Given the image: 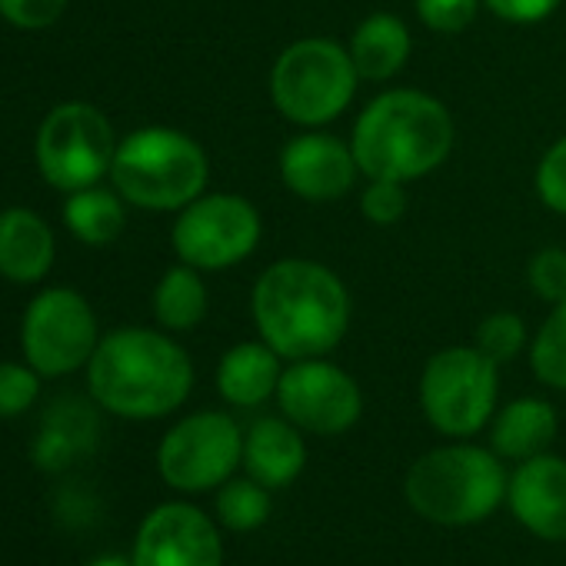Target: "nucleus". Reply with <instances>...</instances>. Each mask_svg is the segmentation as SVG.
I'll return each mask as SVG.
<instances>
[{"mask_svg":"<svg viewBox=\"0 0 566 566\" xmlns=\"http://www.w3.org/2000/svg\"><path fill=\"white\" fill-rule=\"evenodd\" d=\"M263 240V217L253 200L230 190H203L174 213L170 247L180 263L203 273H223L256 253Z\"/></svg>","mask_w":566,"mask_h":566,"instance_id":"nucleus-9","label":"nucleus"},{"mask_svg":"<svg viewBox=\"0 0 566 566\" xmlns=\"http://www.w3.org/2000/svg\"><path fill=\"white\" fill-rule=\"evenodd\" d=\"M360 84L347 44L334 38H297L273 57L266 94L287 124L321 130L350 111Z\"/></svg>","mask_w":566,"mask_h":566,"instance_id":"nucleus-6","label":"nucleus"},{"mask_svg":"<svg viewBox=\"0 0 566 566\" xmlns=\"http://www.w3.org/2000/svg\"><path fill=\"white\" fill-rule=\"evenodd\" d=\"M526 364L543 387L566 394V301L549 307V314L530 337Z\"/></svg>","mask_w":566,"mask_h":566,"instance_id":"nucleus-25","label":"nucleus"},{"mask_svg":"<svg viewBox=\"0 0 566 566\" xmlns=\"http://www.w3.org/2000/svg\"><path fill=\"white\" fill-rule=\"evenodd\" d=\"M307 467L304 430L294 427L283 413L256 417L243 430V473L263 483L266 490L291 486Z\"/></svg>","mask_w":566,"mask_h":566,"instance_id":"nucleus-17","label":"nucleus"},{"mask_svg":"<svg viewBox=\"0 0 566 566\" xmlns=\"http://www.w3.org/2000/svg\"><path fill=\"white\" fill-rule=\"evenodd\" d=\"M276 410L314 437H340L364 417V390L331 357L291 360L276 387Z\"/></svg>","mask_w":566,"mask_h":566,"instance_id":"nucleus-12","label":"nucleus"},{"mask_svg":"<svg viewBox=\"0 0 566 566\" xmlns=\"http://www.w3.org/2000/svg\"><path fill=\"white\" fill-rule=\"evenodd\" d=\"M417 21L437 38H457L470 31L483 11V0H413Z\"/></svg>","mask_w":566,"mask_h":566,"instance_id":"nucleus-29","label":"nucleus"},{"mask_svg":"<svg viewBox=\"0 0 566 566\" xmlns=\"http://www.w3.org/2000/svg\"><path fill=\"white\" fill-rule=\"evenodd\" d=\"M44 377L28 360H0V420H14L34 410Z\"/></svg>","mask_w":566,"mask_h":566,"instance_id":"nucleus-27","label":"nucleus"},{"mask_svg":"<svg viewBox=\"0 0 566 566\" xmlns=\"http://www.w3.org/2000/svg\"><path fill=\"white\" fill-rule=\"evenodd\" d=\"M256 337L283 360L331 357L350 334L354 297L344 276L314 256H280L250 287Z\"/></svg>","mask_w":566,"mask_h":566,"instance_id":"nucleus-1","label":"nucleus"},{"mask_svg":"<svg viewBox=\"0 0 566 566\" xmlns=\"http://www.w3.org/2000/svg\"><path fill=\"white\" fill-rule=\"evenodd\" d=\"M134 566H223L220 523L187 500L154 506L130 546Z\"/></svg>","mask_w":566,"mask_h":566,"instance_id":"nucleus-13","label":"nucleus"},{"mask_svg":"<svg viewBox=\"0 0 566 566\" xmlns=\"http://www.w3.org/2000/svg\"><path fill=\"white\" fill-rule=\"evenodd\" d=\"M97 433L101 427L91 407H84L81 400H57L41 420V430L31 447V460L38 470L57 473L71 467L74 460H81L84 453H91L97 443Z\"/></svg>","mask_w":566,"mask_h":566,"instance_id":"nucleus-21","label":"nucleus"},{"mask_svg":"<svg viewBox=\"0 0 566 566\" xmlns=\"http://www.w3.org/2000/svg\"><path fill=\"white\" fill-rule=\"evenodd\" d=\"M526 287L546 307L566 301V247L549 243L526 260Z\"/></svg>","mask_w":566,"mask_h":566,"instance_id":"nucleus-28","label":"nucleus"},{"mask_svg":"<svg viewBox=\"0 0 566 566\" xmlns=\"http://www.w3.org/2000/svg\"><path fill=\"white\" fill-rule=\"evenodd\" d=\"M559 4L563 0H483V11L503 24L530 28V24L549 21L559 11Z\"/></svg>","mask_w":566,"mask_h":566,"instance_id":"nucleus-33","label":"nucleus"},{"mask_svg":"<svg viewBox=\"0 0 566 566\" xmlns=\"http://www.w3.org/2000/svg\"><path fill=\"white\" fill-rule=\"evenodd\" d=\"M423 420L447 440H473L500 407V364L473 344L430 354L417 380Z\"/></svg>","mask_w":566,"mask_h":566,"instance_id":"nucleus-7","label":"nucleus"},{"mask_svg":"<svg viewBox=\"0 0 566 566\" xmlns=\"http://www.w3.org/2000/svg\"><path fill=\"white\" fill-rule=\"evenodd\" d=\"M457 147L450 107L420 87H387L364 104L350 130V150L364 180L417 184L437 174Z\"/></svg>","mask_w":566,"mask_h":566,"instance_id":"nucleus-3","label":"nucleus"},{"mask_svg":"<svg viewBox=\"0 0 566 566\" xmlns=\"http://www.w3.org/2000/svg\"><path fill=\"white\" fill-rule=\"evenodd\" d=\"M283 367H287V360H283L270 344H263L260 337L240 340L223 350L213 384H217V394L223 403H230L237 410H256L276 397Z\"/></svg>","mask_w":566,"mask_h":566,"instance_id":"nucleus-18","label":"nucleus"},{"mask_svg":"<svg viewBox=\"0 0 566 566\" xmlns=\"http://www.w3.org/2000/svg\"><path fill=\"white\" fill-rule=\"evenodd\" d=\"M57 237L34 207L0 210V276L18 287H38L54 270Z\"/></svg>","mask_w":566,"mask_h":566,"instance_id":"nucleus-16","label":"nucleus"},{"mask_svg":"<svg viewBox=\"0 0 566 566\" xmlns=\"http://www.w3.org/2000/svg\"><path fill=\"white\" fill-rule=\"evenodd\" d=\"M117 144L120 137L97 104L61 101L34 134V164L48 187L74 193L111 177Z\"/></svg>","mask_w":566,"mask_h":566,"instance_id":"nucleus-8","label":"nucleus"},{"mask_svg":"<svg viewBox=\"0 0 566 566\" xmlns=\"http://www.w3.org/2000/svg\"><path fill=\"white\" fill-rule=\"evenodd\" d=\"M506 460L490 447L453 440L417 457L403 476V496L417 516L437 526H473L506 503Z\"/></svg>","mask_w":566,"mask_h":566,"instance_id":"nucleus-4","label":"nucleus"},{"mask_svg":"<svg viewBox=\"0 0 566 566\" xmlns=\"http://www.w3.org/2000/svg\"><path fill=\"white\" fill-rule=\"evenodd\" d=\"M360 217L374 227H394L407 217L410 197H407V184L397 180H364L360 187Z\"/></svg>","mask_w":566,"mask_h":566,"instance_id":"nucleus-31","label":"nucleus"},{"mask_svg":"<svg viewBox=\"0 0 566 566\" xmlns=\"http://www.w3.org/2000/svg\"><path fill=\"white\" fill-rule=\"evenodd\" d=\"M530 327L520 314L513 311H493L486 314L476 331H473V347L480 354H486L493 364H513L516 357H523L530 350Z\"/></svg>","mask_w":566,"mask_h":566,"instance_id":"nucleus-26","label":"nucleus"},{"mask_svg":"<svg viewBox=\"0 0 566 566\" xmlns=\"http://www.w3.org/2000/svg\"><path fill=\"white\" fill-rule=\"evenodd\" d=\"M150 314H154V324L174 337L197 331L210 314V291H207L203 270L180 263V260L167 266L160 280L154 283Z\"/></svg>","mask_w":566,"mask_h":566,"instance_id":"nucleus-22","label":"nucleus"},{"mask_svg":"<svg viewBox=\"0 0 566 566\" xmlns=\"http://www.w3.org/2000/svg\"><path fill=\"white\" fill-rule=\"evenodd\" d=\"M101 337L104 334L97 311L74 287L38 291L21 317L24 360L44 380H61L77 370H87Z\"/></svg>","mask_w":566,"mask_h":566,"instance_id":"nucleus-10","label":"nucleus"},{"mask_svg":"<svg viewBox=\"0 0 566 566\" xmlns=\"http://www.w3.org/2000/svg\"><path fill=\"white\" fill-rule=\"evenodd\" d=\"M243 467V427L223 410L180 417L157 443V473L177 493H213Z\"/></svg>","mask_w":566,"mask_h":566,"instance_id":"nucleus-11","label":"nucleus"},{"mask_svg":"<svg viewBox=\"0 0 566 566\" xmlns=\"http://www.w3.org/2000/svg\"><path fill=\"white\" fill-rule=\"evenodd\" d=\"M127 200L104 184L64 193L61 220L67 233L84 247H111L127 230Z\"/></svg>","mask_w":566,"mask_h":566,"instance_id":"nucleus-23","label":"nucleus"},{"mask_svg":"<svg viewBox=\"0 0 566 566\" xmlns=\"http://www.w3.org/2000/svg\"><path fill=\"white\" fill-rule=\"evenodd\" d=\"M84 566H134V559H130V553L127 556L124 553H101V556L87 559Z\"/></svg>","mask_w":566,"mask_h":566,"instance_id":"nucleus-34","label":"nucleus"},{"mask_svg":"<svg viewBox=\"0 0 566 566\" xmlns=\"http://www.w3.org/2000/svg\"><path fill=\"white\" fill-rule=\"evenodd\" d=\"M71 0H0V21L18 31H48L67 14Z\"/></svg>","mask_w":566,"mask_h":566,"instance_id":"nucleus-32","label":"nucleus"},{"mask_svg":"<svg viewBox=\"0 0 566 566\" xmlns=\"http://www.w3.org/2000/svg\"><path fill=\"white\" fill-rule=\"evenodd\" d=\"M213 513H217V523L230 533H253L266 523L270 510H273V500L263 483H256L253 476H230L223 486L213 490Z\"/></svg>","mask_w":566,"mask_h":566,"instance_id":"nucleus-24","label":"nucleus"},{"mask_svg":"<svg viewBox=\"0 0 566 566\" xmlns=\"http://www.w3.org/2000/svg\"><path fill=\"white\" fill-rule=\"evenodd\" d=\"M84 377L91 403L130 423L177 413L197 380L190 354L160 327H117L104 334Z\"/></svg>","mask_w":566,"mask_h":566,"instance_id":"nucleus-2","label":"nucleus"},{"mask_svg":"<svg viewBox=\"0 0 566 566\" xmlns=\"http://www.w3.org/2000/svg\"><path fill=\"white\" fill-rule=\"evenodd\" d=\"M347 51L364 84H390L413 57V34L403 18L374 11L350 31Z\"/></svg>","mask_w":566,"mask_h":566,"instance_id":"nucleus-19","label":"nucleus"},{"mask_svg":"<svg viewBox=\"0 0 566 566\" xmlns=\"http://www.w3.org/2000/svg\"><path fill=\"white\" fill-rule=\"evenodd\" d=\"M490 450L506 463H523L530 457L549 453L559 433V413L543 397H516L496 407L490 420Z\"/></svg>","mask_w":566,"mask_h":566,"instance_id":"nucleus-20","label":"nucleus"},{"mask_svg":"<svg viewBox=\"0 0 566 566\" xmlns=\"http://www.w3.org/2000/svg\"><path fill=\"white\" fill-rule=\"evenodd\" d=\"M533 190H536V200L549 213L566 217V134L556 137L543 150V157L533 170Z\"/></svg>","mask_w":566,"mask_h":566,"instance_id":"nucleus-30","label":"nucleus"},{"mask_svg":"<svg viewBox=\"0 0 566 566\" xmlns=\"http://www.w3.org/2000/svg\"><path fill=\"white\" fill-rule=\"evenodd\" d=\"M107 180L137 210L177 213L210 187V157L193 134L150 124L120 137Z\"/></svg>","mask_w":566,"mask_h":566,"instance_id":"nucleus-5","label":"nucleus"},{"mask_svg":"<svg viewBox=\"0 0 566 566\" xmlns=\"http://www.w3.org/2000/svg\"><path fill=\"white\" fill-rule=\"evenodd\" d=\"M280 184L304 203H337L364 180L350 140L321 130H297L276 157Z\"/></svg>","mask_w":566,"mask_h":566,"instance_id":"nucleus-14","label":"nucleus"},{"mask_svg":"<svg viewBox=\"0 0 566 566\" xmlns=\"http://www.w3.org/2000/svg\"><path fill=\"white\" fill-rule=\"evenodd\" d=\"M513 520L546 543H566V460L553 453L516 463L506 486Z\"/></svg>","mask_w":566,"mask_h":566,"instance_id":"nucleus-15","label":"nucleus"}]
</instances>
